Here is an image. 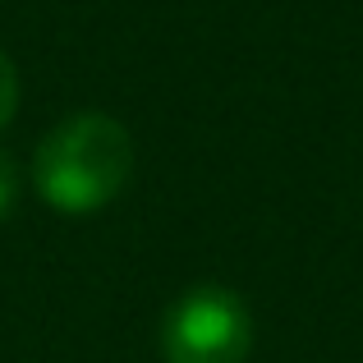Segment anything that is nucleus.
I'll return each instance as SVG.
<instances>
[{
	"instance_id": "1",
	"label": "nucleus",
	"mask_w": 363,
	"mask_h": 363,
	"mask_svg": "<svg viewBox=\"0 0 363 363\" xmlns=\"http://www.w3.org/2000/svg\"><path fill=\"white\" fill-rule=\"evenodd\" d=\"M133 133L106 111H79L60 120L33 152V189L65 216H88L116 203L133 179Z\"/></svg>"
},
{
	"instance_id": "2",
	"label": "nucleus",
	"mask_w": 363,
	"mask_h": 363,
	"mask_svg": "<svg viewBox=\"0 0 363 363\" xmlns=\"http://www.w3.org/2000/svg\"><path fill=\"white\" fill-rule=\"evenodd\" d=\"M253 350L248 303L225 285H194L161 318L166 363H244Z\"/></svg>"
},
{
	"instance_id": "3",
	"label": "nucleus",
	"mask_w": 363,
	"mask_h": 363,
	"mask_svg": "<svg viewBox=\"0 0 363 363\" xmlns=\"http://www.w3.org/2000/svg\"><path fill=\"white\" fill-rule=\"evenodd\" d=\"M14 111H18V69H14V60L0 51V129L14 120Z\"/></svg>"
},
{
	"instance_id": "4",
	"label": "nucleus",
	"mask_w": 363,
	"mask_h": 363,
	"mask_svg": "<svg viewBox=\"0 0 363 363\" xmlns=\"http://www.w3.org/2000/svg\"><path fill=\"white\" fill-rule=\"evenodd\" d=\"M14 198H18V170H14V161H9L5 152H0V221L9 216Z\"/></svg>"
}]
</instances>
